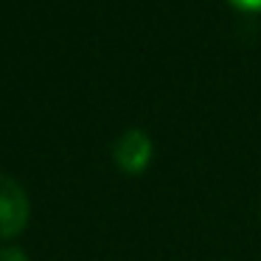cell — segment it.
Masks as SVG:
<instances>
[{
  "label": "cell",
  "mask_w": 261,
  "mask_h": 261,
  "mask_svg": "<svg viewBox=\"0 0 261 261\" xmlns=\"http://www.w3.org/2000/svg\"><path fill=\"white\" fill-rule=\"evenodd\" d=\"M152 160V141L146 132L141 129H129L115 141V163L129 174L143 171Z\"/></svg>",
  "instance_id": "7a4b0ae2"
},
{
  "label": "cell",
  "mask_w": 261,
  "mask_h": 261,
  "mask_svg": "<svg viewBox=\"0 0 261 261\" xmlns=\"http://www.w3.org/2000/svg\"><path fill=\"white\" fill-rule=\"evenodd\" d=\"M29 219V197L14 177L0 174V239L23 230Z\"/></svg>",
  "instance_id": "6da1fadb"
},
{
  "label": "cell",
  "mask_w": 261,
  "mask_h": 261,
  "mask_svg": "<svg viewBox=\"0 0 261 261\" xmlns=\"http://www.w3.org/2000/svg\"><path fill=\"white\" fill-rule=\"evenodd\" d=\"M0 261H29L20 247H3L0 250Z\"/></svg>",
  "instance_id": "3957f363"
},
{
  "label": "cell",
  "mask_w": 261,
  "mask_h": 261,
  "mask_svg": "<svg viewBox=\"0 0 261 261\" xmlns=\"http://www.w3.org/2000/svg\"><path fill=\"white\" fill-rule=\"evenodd\" d=\"M230 3L244 9V12H261V0H230Z\"/></svg>",
  "instance_id": "277c9868"
}]
</instances>
